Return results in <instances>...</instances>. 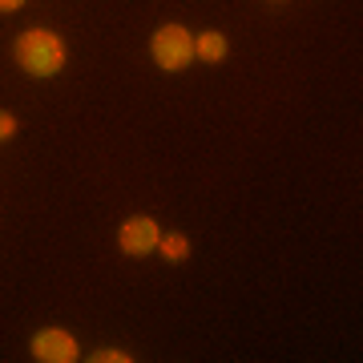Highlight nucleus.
Here are the masks:
<instances>
[{
    "label": "nucleus",
    "instance_id": "nucleus-6",
    "mask_svg": "<svg viewBox=\"0 0 363 363\" xmlns=\"http://www.w3.org/2000/svg\"><path fill=\"white\" fill-rule=\"evenodd\" d=\"M154 255H162L166 262H186L190 259V238H186L182 230H162Z\"/></svg>",
    "mask_w": 363,
    "mask_h": 363
},
{
    "label": "nucleus",
    "instance_id": "nucleus-7",
    "mask_svg": "<svg viewBox=\"0 0 363 363\" xmlns=\"http://www.w3.org/2000/svg\"><path fill=\"white\" fill-rule=\"evenodd\" d=\"M89 363H133V355L125 347H97L93 355H85Z\"/></svg>",
    "mask_w": 363,
    "mask_h": 363
},
{
    "label": "nucleus",
    "instance_id": "nucleus-8",
    "mask_svg": "<svg viewBox=\"0 0 363 363\" xmlns=\"http://www.w3.org/2000/svg\"><path fill=\"white\" fill-rule=\"evenodd\" d=\"M16 130H21V121H16V113H9V109H0V145L13 142Z\"/></svg>",
    "mask_w": 363,
    "mask_h": 363
},
{
    "label": "nucleus",
    "instance_id": "nucleus-1",
    "mask_svg": "<svg viewBox=\"0 0 363 363\" xmlns=\"http://www.w3.org/2000/svg\"><path fill=\"white\" fill-rule=\"evenodd\" d=\"M13 61L21 65V73L33 77V81L57 77L69 61L65 37L52 33V28H25V33L13 40Z\"/></svg>",
    "mask_w": 363,
    "mask_h": 363
},
{
    "label": "nucleus",
    "instance_id": "nucleus-5",
    "mask_svg": "<svg viewBox=\"0 0 363 363\" xmlns=\"http://www.w3.org/2000/svg\"><path fill=\"white\" fill-rule=\"evenodd\" d=\"M226 52H230L226 33H218V28H202V33H194V61H202V65H218V61H226Z\"/></svg>",
    "mask_w": 363,
    "mask_h": 363
},
{
    "label": "nucleus",
    "instance_id": "nucleus-4",
    "mask_svg": "<svg viewBox=\"0 0 363 363\" xmlns=\"http://www.w3.org/2000/svg\"><path fill=\"white\" fill-rule=\"evenodd\" d=\"M28 351H33L37 363H77L81 359L77 339L69 335L65 327H40L37 335L28 339Z\"/></svg>",
    "mask_w": 363,
    "mask_h": 363
},
{
    "label": "nucleus",
    "instance_id": "nucleus-9",
    "mask_svg": "<svg viewBox=\"0 0 363 363\" xmlns=\"http://www.w3.org/2000/svg\"><path fill=\"white\" fill-rule=\"evenodd\" d=\"M25 9V0H0V16H9V13H21Z\"/></svg>",
    "mask_w": 363,
    "mask_h": 363
},
{
    "label": "nucleus",
    "instance_id": "nucleus-3",
    "mask_svg": "<svg viewBox=\"0 0 363 363\" xmlns=\"http://www.w3.org/2000/svg\"><path fill=\"white\" fill-rule=\"evenodd\" d=\"M157 238H162V226H157L154 214H130V218L117 226V250L125 259H145L157 250Z\"/></svg>",
    "mask_w": 363,
    "mask_h": 363
},
{
    "label": "nucleus",
    "instance_id": "nucleus-2",
    "mask_svg": "<svg viewBox=\"0 0 363 363\" xmlns=\"http://www.w3.org/2000/svg\"><path fill=\"white\" fill-rule=\"evenodd\" d=\"M150 57L162 73H182V69L194 65V33L178 21H166V25L154 28L150 37Z\"/></svg>",
    "mask_w": 363,
    "mask_h": 363
}]
</instances>
